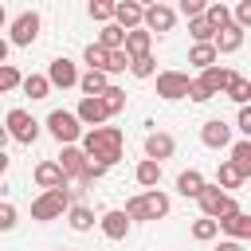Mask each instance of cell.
<instances>
[{"mask_svg":"<svg viewBox=\"0 0 251 251\" xmlns=\"http://www.w3.org/2000/svg\"><path fill=\"white\" fill-rule=\"evenodd\" d=\"M0 4H4V0H0Z\"/></svg>","mask_w":251,"mask_h":251,"instance_id":"db71d44e","label":"cell"},{"mask_svg":"<svg viewBox=\"0 0 251 251\" xmlns=\"http://www.w3.org/2000/svg\"><path fill=\"white\" fill-rule=\"evenodd\" d=\"M141 27H145V31H157V35H169V31L176 27V12L157 0V4H149V8L141 12Z\"/></svg>","mask_w":251,"mask_h":251,"instance_id":"52a82bcc","label":"cell"},{"mask_svg":"<svg viewBox=\"0 0 251 251\" xmlns=\"http://www.w3.org/2000/svg\"><path fill=\"white\" fill-rule=\"evenodd\" d=\"M141 12H145V8H141L137 0H114V24L126 27V31H129V27H141Z\"/></svg>","mask_w":251,"mask_h":251,"instance_id":"d6986e66","label":"cell"},{"mask_svg":"<svg viewBox=\"0 0 251 251\" xmlns=\"http://www.w3.org/2000/svg\"><path fill=\"white\" fill-rule=\"evenodd\" d=\"M200 188H204V176H200L196 169H184V173L176 176V192H180V196H192V200H196Z\"/></svg>","mask_w":251,"mask_h":251,"instance_id":"4316f807","label":"cell"},{"mask_svg":"<svg viewBox=\"0 0 251 251\" xmlns=\"http://www.w3.org/2000/svg\"><path fill=\"white\" fill-rule=\"evenodd\" d=\"M224 94H227L235 106H247V102H251V82H247L243 75H231V82L224 86Z\"/></svg>","mask_w":251,"mask_h":251,"instance_id":"484cf974","label":"cell"},{"mask_svg":"<svg viewBox=\"0 0 251 251\" xmlns=\"http://www.w3.org/2000/svg\"><path fill=\"white\" fill-rule=\"evenodd\" d=\"M200 16H204V20H208V24L216 27V31L231 24V8H227V4H212V0H208V8H204Z\"/></svg>","mask_w":251,"mask_h":251,"instance_id":"4dcf8cb0","label":"cell"},{"mask_svg":"<svg viewBox=\"0 0 251 251\" xmlns=\"http://www.w3.org/2000/svg\"><path fill=\"white\" fill-rule=\"evenodd\" d=\"M184 98H192V102H208L212 94H208V90H204V86H200V82L192 78V82H188V94H184Z\"/></svg>","mask_w":251,"mask_h":251,"instance_id":"ee69618b","label":"cell"},{"mask_svg":"<svg viewBox=\"0 0 251 251\" xmlns=\"http://www.w3.org/2000/svg\"><path fill=\"white\" fill-rule=\"evenodd\" d=\"M149 47H153V31H145V27H129L126 31V39H122V51L133 59V55H149Z\"/></svg>","mask_w":251,"mask_h":251,"instance_id":"ffe728a7","label":"cell"},{"mask_svg":"<svg viewBox=\"0 0 251 251\" xmlns=\"http://www.w3.org/2000/svg\"><path fill=\"white\" fill-rule=\"evenodd\" d=\"M137 4H141V8H149V4H157V0H137Z\"/></svg>","mask_w":251,"mask_h":251,"instance_id":"816d5d0a","label":"cell"},{"mask_svg":"<svg viewBox=\"0 0 251 251\" xmlns=\"http://www.w3.org/2000/svg\"><path fill=\"white\" fill-rule=\"evenodd\" d=\"M216 184L227 192V188H239V184H243V176L235 173V165H231V161H224V165L216 169Z\"/></svg>","mask_w":251,"mask_h":251,"instance_id":"d590c367","label":"cell"},{"mask_svg":"<svg viewBox=\"0 0 251 251\" xmlns=\"http://www.w3.org/2000/svg\"><path fill=\"white\" fill-rule=\"evenodd\" d=\"M231 24H239L243 31L251 27V0H239V4H235V12H231Z\"/></svg>","mask_w":251,"mask_h":251,"instance_id":"60d3db41","label":"cell"},{"mask_svg":"<svg viewBox=\"0 0 251 251\" xmlns=\"http://www.w3.org/2000/svg\"><path fill=\"white\" fill-rule=\"evenodd\" d=\"M200 141H204L208 149H224V145H231V126L220 122V118H212V122L200 126Z\"/></svg>","mask_w":251,"mask_h":251,"instance_id":"5bb4252c","label":"cell"},{"mask_svg":"<svg viewBox=\"0 0 251 251\" xmlns=\"http://www.w3.org/2000/svg\"><path fill=\"white\" fill-rule=\"evenodd\" d=\"M126 67H129V55H126L122 47H114V51H110V59H106V75H122Z\"/></svg>","mask_w":251,"mask_h":251,"instance_id":"ab89813d","label":"cell"},{"mask_svg":"<svg viewBox=\"0 0 251 251\" xmlns=\"http://www.w3.org/2000/svg\"><path fill=\"white\" fill-rule=\"evenodd\" d=\"M86 161H90V157H86L78 145H63L59 169L67 173V184H71V180H75V184H86V180H82V173H86Z\"/></svg>","mask_w":251,"mask_h":251,"instance_id":"30bf717a","label":"cell"},{"mask_svg":"<svg viewBox=\"0 0 251 251\" xmlns=\"http://www.w3.org/2000/svg\"><path fill=\"white\" fill-rule=\"evenodd\" d=\"M8 173V157H4V149H0V176Z\"/></svg>","mask_w":251,"mask_h":251,"instance_id":"681fc988","label":"cell"},{"mask_svg":"<svg viewBox=\"0 0 251 251\" xmlns=\"http://www.w3.org/2000/svg\"><path fill=\"white\" fill-rule=\"evenodd\" d=\"M188 82H192V78H188L184 71H161V75H157V94H161L165 102H176V98L188 94Z\"/></svg>","mask_w":251,"mask_h":251,"instance_id":"9c48e42d","label":"cell"},{"mask_svg":"<svg viewBox=\"0 0 251 251\" xmlns=\"http://www.w3.org/2000/svg\"><path fill=\"white\" fill-rule=\"evenodd\" d=\"M12 227H16V208L0 204V231H12Z\"/></svg>","mask_w":251,"mask_h":251,"instance_id":"7bdbcfd3","label":"cell"},{"mask_svg":"<svg viewBox=\"0 0 251 251\" xmlns=\"http://www.w3.org/2000/svg\"><path fill=\"white\" fill-rule=\"evenodd\" d=\"M126 71H129L133 78H153V75H157V59H153V51H149V55H133Z\"/></svg>","mask_w":251,"mask_h":251,"instance_id":"f1b7e54d","label":"cell"},{"mask_svg":"<svg viewBox=\"0 0 251 251\" xmlns=\"http://www.w3.org/2000/svg\"><path fill=\"white\" fill-rule=\"evenodd\" d=\"M4 129H8V137L12 141H20V145H31L35 137H39V122L27 114V110H8V118H4Z\"/></svg>","mask_w":251,"mask_h":251,"instance_id":"5b68a950","label":"cell"},{"mask_svg":"<svg viewBox=\"0 0 251 251\" xmlns=\"http://www.w3.org/2000/svg\"><path fill=\"white\" fill-rule=\"evenodd\" d=\"M188 63L204 71V67L220 63V55H216V47H212V43H192V51H188Z\"/></svg>","mask_w":251,"mask_h":251,"instance_id":"83f0119b","label":"cell"},{"mask_svg":"<svg viewBox=\"0 0 251 251\" xmlns=\"http://www.w3.org/2000/svg\"><path fill=\"white\" fill-rule=\"evenodd\" d=\"M122 39H126V27H118L114 20H106L102 31H98V43H102L106 51H114V47H122Z\"/></svg>","mask_w":251,"mask_h":251,"instance_id":"1f68e13d","label":"cell"},{"mask_svg":"<svg viewBox=\"0 0 251 251\" xmlns=\"http://www.w3.org/2000/svg\"><path fill=\"white\" fill-rule=\"evenodd\" d=\"M8 141H12V137H8V129H4V126H0V149H4V145H8Z\"/></svg>","mask_w":251,"mask_h":251,"instance_id":"c3c4849f","label":"cell"},{"mask_svg":"<svg viewBox=\"0 0 251 251\" xmlns=\"http://www.w3.org/2000/svg\"><path fill=\"white\" fill-rule=\"evenodd\" d=\"M216 235H220V227H216V220H212V216H200V220L192 224V239L208 243V239H216Z\"/></svg>","mask_w":251,"mask_h":251,"instance_id":"8d00e7d4","label":"cell"},{"mask_svg":"<svg viewBox=\"0 0 251 251\" xmlns=\"http://www.w3.org/2000/svg\"><path fill=\"white\" fill-rule=\"evenodd\" d=\"M86 12H90V20L106 24V20H114V0H90V4H86Z\"/></svg>","mask_w":251,"mask_h":251,"instance_id":"f35d334b","label":"cell"},{"mask_svg":"<svg viewBox=\"0 0 251 251\" xmlns=\"http://www.w3.org/2000/svg\"><path fill=\"white\" fill-rule=\"evenodd\" d=\"M133 180H137L141 188H157V184H161V161H153V157L137 161V169H133Z\"/></svg>","mask_w":251,"mask_h":251,"instance_id":"7402d4cb","label":"cell"},{"mask_svg":"<svg viewBox=\"0 0 251 251\" xmlns=\"http://www.w3.org/2000/svg\"><path fill=\"white\" fill-rule=\"evenodd\" d=\"M82 94H102L110 82H106V71H86V75H78V82H75Z\"/></svg>","mask_w":251,"mask_h":251,"instance_id":"f546056e","label":"cell"},{"mask_svg":"<svg viewBox=\"0 0 251 251\" xmlns=\"http://www.w3.org/2000/svg\"><path fill=\"white\" fill-rule=\"evenodd\" d=\"M67 224H71V231H90L94 227V212L86 204H71L67 208Z\"/></svg>","mask_w":251,"mask_h":251,"instance_id":"d4e9b609","label":"cell"},{"mask_svg":"<svg viewBox=\"0 0 251 251\" xmlns=\"http://www.w3.org/2000/svg\"><path fill=\"white\" fill-rule=\"evenodd\" d=\"M82 59H86V67H90V71H106V59H110V51H106L102 43H86Z\"/></svg>","mask_w":251,"mask_h":251,"instance_id":"e575fe53","label":"cell"},{"mask_svg":"<svg viewBox=\"0 0 251 251\" xmlns=\"http://www.w3.org/2000/svg\"><path fill=\"white\" fill-rule=\"evenodd\" d=\"M169 208L173 204H169V196L161 188H145V192H137V196L126 200V216L129 220H165Z\"/></svg>","mask_w":251,"mask_h":251,"instance_id":"7a4b0ae2","label":"cell"},{"mask_svg":"<svg viewBox=\"0 0 251 251\" xmlns=\"http://www.w3.org/2000/svg\"><path fill=\"white\" fill-rule=\"evenodd\" d=\"M20 71L12 67V63H0V94H12V90H20Z\"/></svg>","mask_w":251,"mask_h":251,"instance_id":"74e56055","label":"cell"},{"mask_svg":"<svg viewBox=\"0 0 251 251\" xmlns=\"http://www.w3.org/2000/svg\"><path fill=\"white\" fill-rule=\"evenodd\" d=\"M98 98H102V106H106V114H110V118L126 110V90H122V86H106Z\"/></svg>","mask_w":251,"mask_h":251,"instance_id":"d6a6232c","label":"cell"},{"mask_svg":"<svg viewBox=\"0 0 251 251\" xmlns=\"http://www.w3.org/2000/svg\"><path fill=\"white\" fill-rule=\"evenodd\" d=\"M188 35L196 39V43H212V35H216V27L204 20V16H188Z\"/></svg>","mask_w":251,"mask_h":251,"instance_id":"836d02e7","label":"cell"},{"mask_svg":"<svg viewBox=\"0 0 251 251\" xmlns=\"http://www.w3.org/2000/svg\"><path fill=\"white\" fill-rule=\"evenodd\" d=\"M216 227L220 231H227V239H251V216L247 212H227V216H220L216 220Z\"/></svg>","mask_w":251,"mask_h":251,"instance_id":"7c38bea8","label":"cell"},{"mask_svg":"<svg viewBox=\"0 0 251 251\" xmlns=\"http://www.w3.org/2000/svg\"><path fill=\"white\" fill-rule=\"evenodd\" d=\"M212 47H216V55H231V51H239V47H243V27H239V24L220 27V31L212 35Z\"/></svg>","mask_w":251,"mask_h":251,"instance_id":"2e32d148","label":"cell"},{"mask_svg":"<svg viewBox=\"0 0 251 251\" xmlns=\"http://www.w3.org/2000/svg\"><path fill=\"white\" fill-rule=\"evenodd\" d=\"M31 176H35L39 188H67V173L59 169V161H39Z\"/></svg>","mask_w":251,"mask_h":251,"instance_id":"ac0fdd59","label":"cell"},{"mask_svg":"<svg viewBox=\"0 0 251 251\" xmlns=\"http://www.w3.org/2000/svg\"><path fill=\"white\" fill-rule=\"evenodd\" d=\"M59 251H67V247H59Z\"/></svg>","mask_w":251,"mask_h":251,"instance_id":"f5cc1de1","label":"cell"},{"mask_svg":"<svg viewBox=\"0 0 251 251\" xmlns=\"http://www.w3.org/2000/svg\"><path fill=\"white\" fill-rule=\"evenodd\" d=\"M20 90H24L31 102H39V98L51 94V82H47V75H24V78H20Z\"/></svg>","mask_w":251,"mask_h":251,"instance_id":"603a6c76","label":"cell"},{"mask_svg":"<svg viewBox=\"0 0 251 251\" xmlns=\"http://www.w3.org/2000/svg\"><path fill=\"white\" fill-rule=\"evenodd\" d=\"M231 75H235V71H227V67H216V63H212V67H204V71H200V78H196V82L216 98V94H224V86L231 82Z\"/></svg>","mask_w":251,"mask_h":251,"instance_id":"e0dca14e","label":"cell"},{"mask_svg":"<svg viewBox=\"0 0 251 251\" xmlns=\"http://www.w3.org/2000/svg\"><path fill=\"white\" fill-rule=\"evenodd\" d=\"M216 251H247V247H243V239H220Z\"/></svg>","mask_w":251,"mask_h":251,"instance_id":"bcb514c9","label":"cell"},{"mask_svg":"<svg viewBox=\"0 0 251 251\" xmlns=\"http://www.w3.org/2000/svg\"><path fill=\"white\" fill-rule=\"evenodd\" d=\"M4 24H8V12H4V4H0V27H4Z\"/></svg>","mask_w":251,"mask_h":251,"instance_id":"f907efd6","label":"cell"},{"mask_svg":"<svg viewBox=\"0 0 251 251\" xmlns=\"http://www.w3.org/2000/svg\"><path fill=\"white\" fill-rule=\"evenodd\" d=\"M75 118H78L82 126H102L110 114H106V106H102V98H98V94H82V102H78Z\"/></svg>","mask_w":251,"mask_h":251,"instance_id":"4fadbf2b","label":"cell"},{"mask_svg":"<svg viewBox=\"0 0 251 251\" xmlns=\"http://www.w3.org/2000/svg\"><path fill=\"white\" fill-rule=\"evenodd\" d=\"M173 153H176V141H173L169 133L153 129V133L145 137V157H153V161H165V157H173Z\"/></svg>","mask_w":251,"mask_h":251,"instance_id":"44dd1931","label":"cell"},{"mask_svg":"<svg viewBox=\"0 0 251 251\" xmlns=\"http://www.w3.org/2000/svg\"><path fill=\"white\" fill-rule=\"evenodd\" d=\"M67 208H71V188H43L31 200V220L47 224V220H59Z\"/></svg>","mask_w":251,"mask_h":251,"instance_id":"3957f363","label":"cell"},{"mask_svg":"<svg viewBox=\"0 0 251 251\" xmlns=\"http://www.w3.org/2000/svg\"><path fill=\"white\" fill-rule=\"evenodd\" d=\"M231 165H235V173L247 180L251 176V141L247 137H239L235 145H231Z\"/></svg>","mask_w":251,"mask_h":251,"instance_id":"cb8c5ba5","label":"cell"},{"mask_svg":"<svg viewBox=\"0 0 251 251\" xmlns=\"http://www.w3.org/2000/svg\"><path fill=\"white\" fill-rule=\"evenodd\" d=\"M129 224H133V220H129L122 208H110V212L98 220V227H102L106 239H126V235H129Z\"/></svg>","mask_w":251,"mask_h":251,"instance_id":"9a60e30c","label":"cell"},{"mask_svg":"<svg viewBox=\"0 0 251 251\" xmlns=\"http://www.w3.org/2000/svg\"><path fill=\"white\" fill-rule=\"evenodd\" d=\"M39 27H43L39 12H20V16L12 20V43H16V47H31V43L39 39Z\"/></svg>","mask_w":251,"mask_h":251,"instance_id":"ba28073f","label":"cell"},{"mask_svg":"<svg viewBox=\"0 0 251 251\" xmlns=\"http://www.w3.org/2000/svg\"><path fill=\"white\" fill-rule=\"evenodd\" d=\"M90 161H102L106 169L122 161V129L118 126H90L82 133V145H78Z\"/></svg>","mask_w":251,"mask_h":251,"instance_id":"6da1fadb","label":"cell"},{"mask_svg":"<svg viewBox=\"0 0 251 251\" xmlns=\"http://www.w3.org/2000/svg\"><path fill=\"white\" fill-rule=\"evenodd\" d=\"M47 133L59 141V145H75L82 137V122L71 114V110H51L47 114Z\"/></svg>","mask_w":251,"mask_h":251,"instance_id":"277c9868","label":"cell"},{"mask_svg":"<svg viewBox=\"0 0 251 251\" xmlns=\"http://www.w3.org/2000/svg\"><path fill=\"white\" fill-rule=\"evenodd\" d=\"M0 63H8V39L0 35Z\"/></svg>","mask_w":251,"mask_h":251,"instance_id":"7dc6e473","label":"cell"},{"mask_svg":"<svg viewBox=\"0 0 251 251\" xmlns=\"http://www.w3.org/2000/svg\"><path fill=\"white\" fill-rule=\"evenodd\" d=\"M204 8H208V0H180V12L184 16H200Z\"/></svg>","mask_w":251,"mask_h":251,"instance_id":"f6af8a7d","label":"cell"},{"mask_svg":"<svg viewBox=\"0 0 251 251\" xmlns=\"http://www.w3.org/2000/svg\"><path fill=\"white\" fill-rule=\"evenodd\" d=\"M196 200H200V212H204V216H212V220H220V216H227V212H235V208H239V204L231 200V192H224L220 184H216V188H212V184H204Z\"/></svg>","mask_w":251,"mask_h":251,"instance_id":"8992f818","label":"cell"},{"mask_svg":"<svg viewBox=\"0 0 251 251\" xmlns=\"http://www.w3.org/2000/svg\"><path fill=\"white\" fill-rule=\"evenodd\" d=\"M47 82L67 90V86H75V82H78V67H75L67 55H59V59H51V67H47Z\"/></svg>","mask_w":251,"mask_h":251,"instance_id":"8fae6325","label":"cell"},{"mask_svg":"<svg viewBox=\"0 0 251 251\" xmlns=\"http://www.w3.org/2000/svg\"><path fill=\"white\" fill-rule=\"evenodd\" d=\"M235 129L243 137H251V106H239V118H235Z\"/></svg>","mask_w":251,"mask_h":251,"instance_id":"b9f144b4","label":"cell"}]
</instances>
